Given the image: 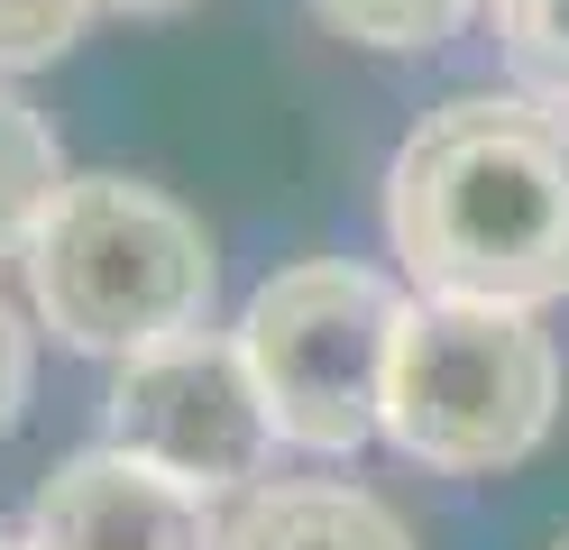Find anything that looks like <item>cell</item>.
Returning <instances> with one entry per match:
<instances>
[{
  "label": "cell",
  "mask_w": 569,
  "mask_h": 550,
  "mask_svg": "<svg viewBox=\"0 0 569 550\" xmlns=\"http://www.w3.org/2000/svg\"><path fill=\"white\" fill-rule=\"evenodd\" d=\"M560 422V349L515 303L413 293L386 377V440L441 477H496Z\"/></svg>",
  "instance_id": "cell-3"
},
{
  "label": "cell",
  "mask_w": 569,
  "mask_h": 550,
  "mask_svg": "<svg viewBox=\"0 0 569 550\" xmlns=\"http://www.w3.org/2000/svg\"><path fill=\"white\" fill-rule=\"evenodd\" d=\"M487 28L515 64V92L569 110V0H487Z\"/></svg>",
  "instance_id": "cell-10"
},
{
  "label": "cell",
  "mask_w": 569,
  "mask_h": 550,
  "mask_svg": "<svg viewBox=\"0 0 569 550\" xmlns=\"http://www.w3.org/2000/svg\"><path fill=\"white\" fill-rule=\"evenodd\" d=\"M0 550H28V532H19V541H10V532H0Z\"/></svg>",
  "instance_id": "cell-14"
},
{
  "label": "cell",
  "mask_w": 569,
  "mask_h": 550,
  "mask_svg": "<svg viewBox=\"0 0 569 550\" xmlns=\"http://www.w3.org/2000/svg\"><path fill=\"white\" fill-rule=\"evenodd\" d=\"M312 10H322V28L349 37V47L422 56V47H441V37H459L487 0H312Z\"/></svg>",
  "instance_id": "cell-9"
},
{
  "label": "cell",
  "mask_w": 569,
  "mask_h": 550,
  "mask_svg": "<svg viewBox=\"0 0 569 550\" xmlns=\"http://www.w3.org/2000/svg\"><path fill=\"white\" fill-rule=\"evenodd\" d=\"M230 523H211V496L166 477L129 450H74L38 504H28V550H221Z\"/></svg>",
  "instance_id": "cell-6"
},
{
  "label": "cell",
  "mask_w": 569,
  "mask_h": 550,
  "mask_svg": "<svg viewBox=\"0 0 569 550\" xmlns=\"http://www.w3.org/2000/svg\"><path fill=\"white\" fill-rule=\"evenodd\" d=\"M64 183L74 174H64V147L47 129V110L0 83V257H28V239L47 230Z\"/></svg>",
  "instance_id": "cell-8"
},
{
  "label": "cell",
  "mask_w": 569,
  "mask_h": 550,
  "mask_svg": "<svg viewBox=\"0 0 569 550\" xmlns=\"http://www.w3.org/2000/svg\"><path fill=\"white\" fill-rule=\"evenodd\" d=\"M551 550H569V532H560V541H551Z\"/></svg>",
  "instance_id": "cell-15"
},
{
  "label": "cell",
  "mask_w": 569,
  "mask_h": 550,
  "mask_svg": "<svg viewBox=\"0 0 569 550\" xmlns=\"http://www.w3.org/2000/svg\"><path fill=\"white\" fill-rule=\"evenodd\" d=\"M211 230L138 174H74L28 239L38 321L83 358H148L211 321Z\"/></svg>",
  "instance_id": "cell-2"
},
{
  "label": "cell",
  "mask_w": 569,
  "mask_h": 550,
  "mask_svg": "<svg viewBox=\"0 0 569 550\" xmlns=\"http://www.w3.org/2000/svg\"><path fill=\"white\" fill-rule=\"evenodd\" d=\"M28 377H38V349H28V321L0 303V440L19 431V413H28Z\"/></svg>",
  "instance_id": "cell-12"
},
{
  "label": "cell",
  "mask_w": 569,
  "mask_h": 550,
  "mask_svg": "<svg viewBox=\"0 0 569 550\" xmlns=\"http://www.w3.org/2000/svg\"><path fill=\"white\" fill-rule=\"evenodd\" d=\"M111 450L148 459L184 487L221 496L248 487L276 450V422H267V394L248 377V349L239 330H184L148 358H120L111 377Z\"/></svg>",
  "instance_id": "cell-5"
},
{
  "label": "cell",
  "mask_w": 569,
  "mask_h": 550,
  "mask_svg": "<svg viewBox=\"0 0 569 550\" xmlns=\"http://www.w3.org/2000/svg\"><path fill=\"white\" fill-rule=\"evenodd\" d=\"M221 550H413L396 504H377L368 487H340V477H284V487H258Z\"/></svg>",
  "instance_id": "cell-7"
},
{
  "label": "cell",
  "mask_w": 569,
  "mask_h": 550,
  "mask_svg": "<svg viewBox=\"0 0 569 550\" xmlns=\"http://www.w3.org/2000/svg\"><path fill=\"white\" fill-rule=\"evenodd\" d=\"M101 10H129V19H174V10H193V0H101Z\"/></svg>",
  "instance_id": "cell-13"
},
{
  "label": "cell",
  "mask_w": 569,
  "mask_h": 550,
  "mask_svg": "<svg viewBox=\"0 0 569 550\" xmlns=\"http://www.w3.org/2000/svg\"><path fill=\"white\" fill-rule=\"evenodd\" d=\"M396 330H405V293L349 267V257H303V267L267 276L239 312V349L267 394L276 440L322 450V459L368 450L386 431Z\"/></svg>",
  "instance_id": "cell-4"
},
{
  "label": "cell",
  "mask_w": 569,
  "mask_h": 550,
  "mask_svg": "<svg viewBox=\"0 0 569 550\" xmlns=\"http://www.w3.org/2000/svg\"><path fill=\"white\" fill-rule=\"evenodd\" d=\"M386 248L413 293L542 312L569 293V110L459 92L386 166Z\"/></svg>",
  "instance_id": "cell-1"
},
{
  "label": "cell",
  "mask_w": 569,
  "mask_h": 550,
  "mask_svg": "<svg viewBox=\"0 0 569 550\" xmlns=\"http://www.w3.org/2000/svg\"><path fill=\"white\" fill-rule=\"evenodd\" d=\"M101 0H0V73H38L83 37Z\"/></svg>",
  "instance_id": "cell-11"
}]
</instances>
